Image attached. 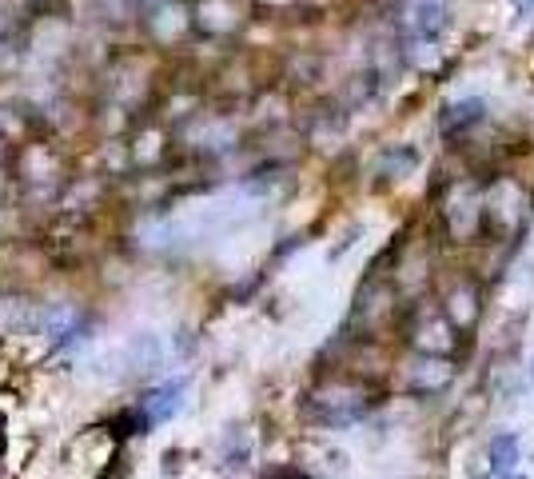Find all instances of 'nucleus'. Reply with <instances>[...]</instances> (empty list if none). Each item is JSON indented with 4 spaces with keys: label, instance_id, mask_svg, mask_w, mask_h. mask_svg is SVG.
Listing matches in <instances>:
<instances>
[{
    "label": "nucleus",
    "instance_id": "obj_1",
    "mask_svg": "<svg viewBox=\"0 0 534 479\" xmlns=\"http://www.w3.org/2000/svg\"><path fill=\"white\" fill-rule=\"evenodd\" d=\"M132 28H136L140 44L152 48V52H184L188 44H196L192 4H188V0H160V4H148L144 12L132 16Z\"/></svg>",
    "mask_w": 534,
    "mask_h": 479
},
{
    "label": "nucleus",
    "instance_id": "obj_2",
    "mask_svg": "<svg viewBox=\"0 0 534 479\" xmlns=\"http://www.w3.org/2000/svg\"><path fill=\"white\" fill-rule=\"evenodd\" d=\"M188 4H192L196 40L228 44V40H240L256 24L252 0H188Z\"/></svg>",
    "mask_w": 534,
    "mask_h": 479
},
{
    "label": "nucleus",
    "instance_id": "obj_3",
    "mask_svg": "<svg viewBox=\"0 0 534 479\" xmlns=\"http://www.w3.org/2000/svg\"><path fill=\"white\" fill-rule=\"evenodd\" d=\"M447 24H451V8H447V0H411L407 4V28H411V36L423 44H435L443 32H447Z\"/></svg>",
    "mask_w": 534,
    "mask_h": 479
},
{
    "label": "nucleus",
    "instance_id": "obj_4",
    "mask_svg": "<svg viewBox=\"0 0 534 479\" xmlns=\"http://www.w3.org/2000/svg\"><path fill=\"white\" fill-rule=\"evenodd\" d=\"M483 116H487V104H483L479 96L459 100V104H447V108H443V116H439V132H443V136H459V132L475 128Z\"/></svg>",
    "mask_w": 534,
    "mask_h": 479
},
{
    "label": "nucleus",
    "instance_id": "obj_5",
    "mask_svg": "<svg viewBox=\"0 0 534 479\" xmlns=\"http://www.w3.org/2000/svg\"><path fill=\"white\" fill-rule=\"evenodd\" d=\"M180 396H184V384L176 380V384H164V388H156L140 408H144V428H152V424H164L168 416H176L180 412Z\"/></svg>",
    "mask_w": 534,
    "mask_h": 479
},
{
    "label": "nucleus",
    "instance_id": "obj_6",
    "mask_svg": "<svg viewBox=\"0 0 534 479\" xmlns=\"http://www.w3.org/2000/svg\"><path fill=\"white\" fill-rule=\"evenodd\" d=\"M487 456H491V472L503 476V472H511L515 460H519V440H515V436H499V440H491Z\"/></svg>",
    "mask_w": 534,
    "mask_h": 479
},
{
    "label": "nucleus",
    "instance_id": "obj_7",
    "mask_svg": "<svg viewBox=\"0 0 534 479\" xmlns=\"http://www.w3.org/2000/svg\"><path fill=\"white\" fill-rule=\"evenodd\" d=\"M28 8V16H40V12H64L72 0H20Z\"/></svg>",
    "mask_w": 534,
    "mask_h": 479
},
{
    "label": "nucleus",
    "instance_id": "obj_8",
    "mask_svg": "<svg viewBox=\"0 0 534 479\" xmlns=\"http://www.w3.org/2000/svg\"><path fill=\"white\" fill-rule=\"evenodd\" d=\"M116 4H120V16L132 24V16H136V12H144L148 4H160V0H116Z\"/></svg>",
    "mask_w": 534,
    "mask_h": 479
},
{
    "label": "nucleus",
    "instance_id": "obj_9",
    "mask_svg": "<svg viewBox=\"0 0 534 479\" xmlns=\"http://www.w3.org/2000/svg\"><path fill=\"white\" fill-rule=\"evenodd\" d=\"M527 388H534V364H531V376H527Z\"/></svg>",
    "mask_w": 534,
    "mask_h": 479
},
{
    "label": "nucleus",
    "instance_id": "obj_10",
    "mask_svg": "<svg viewBox=\"0 0 534 479\" xmlns=\"http://www.w3.org/2000/svg\"><path fill=\"white\" fill-rule=\"evenodd\" d=\"M495 479H511V476H495Z\"/></svg>",
    "mask_w": 534,
    "mask_h": 479
}]
</instances>
